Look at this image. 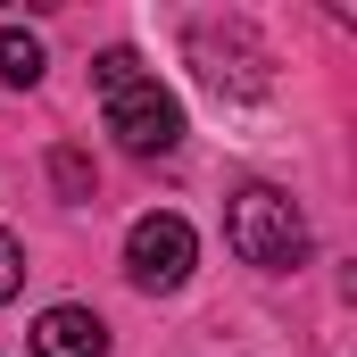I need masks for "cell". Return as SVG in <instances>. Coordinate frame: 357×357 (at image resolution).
<instances>
[{
    "label": "cell",
    "instance_id": "1",
    "mask_svg": "<svg viewBox=\"0 0 357 357\" xmlns=\"http://www.w3.org/2000/svg\"><path fill=\"white\" fill-rule=\"evenodd\" d=\"M91 91H100V108H108V133H116L133 158H167L183 142L175 91L158 84L133 50H100V59H91Z\"/></svg>",
    "mask_w": 357,
    "mask_h": 357
},
{
    "label": "cell",
    "instance_id": "2",
    "mask_svg": "<svg viewBox=\"0 0 357 357\" xmlns=\"http://www.w3.org/2000/svg\"><path fill=\"white\" fill-rule=\"evenodd\" d=\"M225 250L258 274H299L307 266V216L299 199H282L274 183H241L225 208Z\"/></svg>",
    "mask_w": 357,
    "mask_h": 357
},
{
    "label": "cell",
    "instance_id": "3",
    "mask_svg": "<svg viewBox=\"0 0 357 357\" xmlns=\"http://www.w3.org/2000/svg\"><path fill=\"white\" fill-rule=\"evenodd\" d=\"M191 258H199V241H191L183 216H142V225L125 233V274H133V291H183Z\"/></svg>",
    "mask_w": 357,
    "mask_h": 357
},
{
    "label": "cell",
    "instance_id": "4",
    "mask_svg": "<svg viewBox=\"0 0 357 357\" xmlns=\"http://www.w3.org/2000/svg\"><path fill=\"white\" fill-rule=\"evenodd\" d=\"M33 357H108V324L91 307H42L33 316Z\"/></svg>",
    "mask_w": 357,
    "mask_h": 357
},
{
    "label": "cell",
    "instance_id": "5",
    "mask_svg": "<svg viewBox=\"0 0 357 357\" xmlns=\"http://www.w3.org/2000/svg\"><path fill=\"white\" fill-rule=\"evenodd\" d=\"M0 84H17V91L42 84V42L25 25H0Z\"/></svg>",
    "mask_w": 357,
    "mask_h": 357
},
{
    "label": "cell",
    "instance_id": "6",
    "mask_svg": "<svg viewBox=\"0 0 357 357\" xmlns=\"http://www.w3.org/2000/svg\"><path fill=\"white\" fill-rule=\"evenodd\" d=\"M50 175H59V191H67V199H91V167L75 158V150H59V158H50Z\"/></svg>",
    "mask_w": 357,
    "mask_h": 357
},
{
    "label": "cell",
    "instance_id": "7",
    "mask_svg": "<svg viewBox=\"0 0 357 357\" xmlns=\"http://www.w3.org/2000/svg\"><path fill=\"white\" fill-rule=\"evenodd\" d=\"M17 282H25V250H17V233H0V307L17 299Z\"/></svg>",
    "mask_w": 357,
    "mask_h": 357
}]
</instances>
